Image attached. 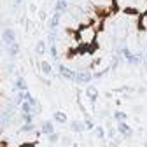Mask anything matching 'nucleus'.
I'll return each mask as SVG.
<instances>
[{
    "label": "nucleus",
    "instance_id": "nucleus-9",
    "mask_svg": "<svg viewBox=\"0 0 147 147\" xmlns=\"http://www.w3.org/2000/svg\"><path fill=\"white\" fill-rule=\"evenodd\" d=\"M114 119L119 123V121H126L128 119V114L126 112H123V110H116V112H114Z\"/></svg>",
    "mask_w": 147,
    "mask_h": 147
},
{
    "label": "nucleus",
    "instance_id": "nucleus-13",
    "mask_svg": "<svg viewBox=\"0 0 147 147\" xmlns=\"http://www.w3.org/2000/svg\"><path fill=\"white\" fill-rule=\"evenodd\" d=\"M40 70L46 74V76H49V74H51V65H49L47 61H42V63H40Z\"/></svg>",
    "mask_w": 147,
    "mask_h": 147
},
{
    "label": "nucleus",
    "instance_id": "nucleus-2",
    "mask_svg": "<svg viewBox=\"0 0 147 147\" xmlns=\"http://www.w3.org/2000/svg\"><path fill=\"white\" fill-rule=\"evenodd\" d=\"M91 79H93V76H91V74L89 72H79L77 74V76H76V82H81V84H88Z\"/></svg>",
    "mask_w": 147,
    "mask_h": 147
},
{
    "label": "nucleus",
    "instance_id": "nucleus-10",
    "mask_svg": "<svg viewBox=\"0 0 147 147\" xmlns=\"http://www.w3.org/2000/svg\"><path fill=\"white\" fill-rule=\"evenodd\" d=\"M21 112H23V114H32V103H30L28 100L21 103Z\"/></svg>",
    "mask_w": 147,
    "mask_h": 147
},
{
    "label": "nucleus",
    "instance_id": "nucleus-19",
    "mask_svg": "<svg viewBox=\"0 0 147 147\" xmlns=\"http://www.w3.org/2000/svg\"><path fill=\"white\" fill-rule=\"evenodd\" d=\"M32 130H33V123H25L21 128V131H32Z\"/></svg>",
    "mask_w": 147,
    "mask_h": 147
},
{
    "label": "nucleus",
    "instance_id": "nucleus-7",
    "mask_svg": "<svg viewBox=\"0 0 147 147\" xmlns=\"http://www.w3.org/2000/svg\"><path fill=\"white\" fill-rule=\"evenodd\" d=\"M40 131H42V133H46V135L53 133V131H54V124H53L51 121H44V123H42V126H40Z\"/></svg>",
    "mask_w": 147,
    "mask_h": 147
},
{
    "label": "nucleus",
    "instance_id": "nucleus-22",
    "mask_svg": "<svg viewBox=\"0 0 147 147\" xmlns=\"http://www.w3.org/2000/svg\"><path fill=\"white\" fill-rule=\"evenodd\" d=\"M21 2V0H14V5H18V4H20Z\"/></svg>",
    "mask_w": 147,
    "mask_h": 147
},
{
    "label": "nucleus",
    "instance_id": "nucleus-3",
    "mask_svg": "<svg viewBox=\"0 0 147 147\" xmlns=\"http://www.w3.org/2000/svg\"><path fill=\"white\" fill-rule=\"evenodd\" d=\"M60 76H63V77H67V79H72V81H76V76H77V74L74 72V70H70L68 67L60 65Z\"/></svg>",
    "mask_w": 147,
    "mask_h": 147
},
{
    "label": "nucleus",
    "instance_id": "nucleus-20",
    "mask_svg": "<svg viewBox=\"0 0 147 147\" xmlns=\"http://www.w3.org/2000/svg\"><path fill=\"white\" fill-rule=\"evenodd\" d=\"M84 126H86V130H95V123L93 121H86Z\"/></svg>",
    "mask_w": 147,
    "mask_h": 147
},
{
    "label": "nucleus",
    "instance_id": "nucleus-12",
    "mask_svg": "<svg viewBox=\"0 0 147 147\" xmlns=\"http://www.w3.org/2000/svg\"><path fill=\"white\" fill-rule=\"evenodd\" d=\"M67 11V0H58V4H56V12H63Z\"/></svg>",
    "mask_w": 147,
    "mask_h": 147
},
{
    "label": "nucleus",
    "instance_id": "nucleus-6",
    "mask_svg": "<svg viewBox=\"0 0 147 147\" xmlns=\"http://www.w3.org/2000/svg\"><path fill=\"white\" fill-rule=\"evenodd\" d=\"M70 130L76 131V133H81V131L86 130V126H84V123H81V121H74V123H70Z\"/></svg>",
    "mask_w": 147,
    "mask_h": 147
},
{
    "label": "nucleus",
    "instance_id": "nucleus-15",
    "mask_svg": "<svg viewBox=\"0 0 147 147\" xmlns=\"http://www.w3.org/2000/svg\"><path fill=\"white\" fill-rule=\"evenodd\" d=\"M18 51H20V46H18L16 42H12V44H11V47H9V54H11V56H16Z\"/></svg>",
    "mask_w": 147,
    "mask_h": 147
},
{
    "label": "nucleus",
    "instance_id": "nucleus-1",
    "mask_svg": "<svg viewBox=\"0 0 147 147\" xmlns=\"http://www.w3.org/2000/svg\"><path fill=\"white\" fill-rule=\"evenodd\" d=\"M116 130H117V133H121V135L126 137V138H130V137L133 135V130L130 128V124H128L126 121H119V123L116 124Z\"/></svg>",
    "mask_w": 147,
    "mask_h": 147
},
{
    "label": "nucleus",
    "instance_id": "nucleus-23",
    "mask_svg": "<svg viewBox=\"0 0 147 147\" xmlns=\"http://www.w3.org/2000/svg\"><path fill=\"white\" fill-rule=\"evenodd\" d=\"M144 61H145V65H147V53H145V58H144Z\"/></svg>",
    "mask_w": 147,
    "mask_h": 147
},
{
    "label": "nucleus",
    "instance_id": "nucleus-18",
    "mask_svg": "<svg viewBox=\"0 0 147 147\" xmlns=\"http://www.w3.org/2000/svg\"><path fill=\"white\" fill-rule=\"evenodd\" d=\"M95 133H96L98 138H103V137H105V130H103L102 126H95Z\"/></svg>",
    "mask_w": 147,
    "mask_h": 147
},
{
    "label": "nucleus",
    "instance_id": "nucleus-16",
    "mask_svg": "<svg viewBox=\"0 0 147 147\" xmlns=\"http://www.w3.org/2000/svg\"><path fill=\"white\" fill-rule=\"evenodd\" d=\"M47 140H49L51 144H56V142L60 140V135H58V133H54V131H53V133H49V135H47Z\"/></svg>",
    "mask_w": 147,
    "mask_h": 147
},
{
    "label": "nucleus",
    "instance_id": "nucleus-11",
    "mask_svg": "<svg viewBox=\"0 0 147 147\" xmlns=\"http://www.w3.org/2000/svg\"><path fill=\"white\" fill-rule=\"evenodd\" d=\"M58 23H60V12H56V14H54V16L51 18V25H49V26L54 30V28L58 26Z\"/></svg>",
    "mask_w": 147,
    "mask_h": 147
},
{
    "label": "nucleus",
    "instance_id": "nucleus-17",
    "mask_svg": "<svg viewBox=\"0 0 147 147\" xmlns=\"http://www.w3.org/2000/svg\"><path fill=\"white\" fill-rule=\"evenodd\" d=\"M16 88L20 89V91H26V82H25L23 79H18V82H16Z\"/></svg>",
    "mask_w": 147,
    "mask_h": 147
},
{
    "label": "nucleus",
    "instance_id": "nucleus-21",
    "mask_svg": "<svg viewBox=\"0 0 147 147\" xmlns=\"http://www.w3.org/2000/svg\"><path fill=\"white\" fill-rule=\"evenodd\" d=\"M21 147H33L32 144H25V145H21Z\"/></svg>",
    "mask_w": 147,
    "mask_h": 147
},
{
    "label": "nucleus",
    "instance_id": "nucleus-4",
    "mask_svg": "<svg viewBox=\"0 0 147 147\" xmlns=\"http://www.w3.org/2000/svg\"><path fill=\"white\" fill-rule=\"evenodd\" d=\"M2 39H4V42H5L7 46H11V44L14 42V39H16V37H14V32H12L11 28H5V30H4V35H2Z\"/></svg>",
    "mask_w": 147,
    "mask_h": 147
},
{
    "label": "nucleus",
    "instance_id": "nucleus-8",
    "mask_svg": "<svg viewBox=\"0 0 147 147\" xmlns=\"http://www.w3.org/2000/svg\"><path fill=\"white\" fill-rule=\"evenodd\" d=\"M53 121H54V123L63 124V123H67V121H68V117H67V114H65V112H60V110H58V112H54Z\"/></svg>",
    "mask_w": 147,
    "mask_h": 147
},
{
    "label": "nucleus",
    "instance_id": "nucleus-5",
    "mask_svg": "<svg viewBox=\"0 0 147 147\" xmlns=\"http://www.w3.org/2000/svg\"><path fill=\"white\" fill-rule=\"evenodd\" d=\"M86 95H88V98H89L91 102H95V100L98 98V89H96V86H88Z\"/></svg>",
    "mask_w": 147,
    "mask_h": 147
},
{
    "label": "nucleus",
    "instance_id": "nucleus-14",
    "mask_svg": "<svg viewBox=\"0 0 147 147\" xmlns=\"http://www.w3.org/2000/svg\"><path fill=\"white\" fill-rule=\"evenodd\" d=\"M35 51H37V54H44V53H46V42L40 40L39 44H37V49H35Z\"/></svg>",
    "mask_w": 147,
    "mask_h": 147
}]
</instances>
